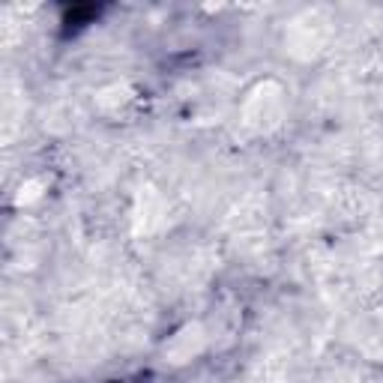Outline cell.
Segmentation results:
<instances>
[{"instance_id":"1","label":"cell","mask_w":383,"mask_h":383,"mask_svg":"<svg viewBox=\"0 0 383 383\" xmlns=\"http://www.w3.org/2000/svg\"><path fill=\"white\" fill-rule=\"evenodd\" d=\"M39 183H27V186H21V195H18V204H24V201H34L39 198Z\"/></svg>"}]
</instances>
